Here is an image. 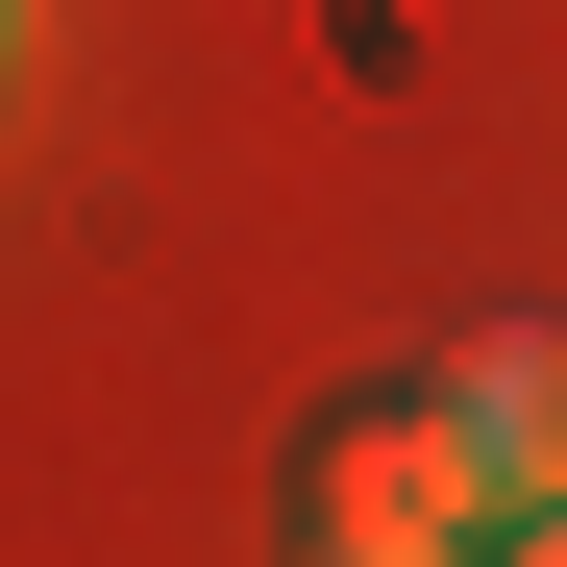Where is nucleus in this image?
I'll list each match as a JSON object with an SVG mask.
<instances>
[{
    "label": "nucleus",
    "instance_id": "1",
    "mask_svg": "<svg viewBox=\"0 0 567 567\" xmlns=\"http://www.w3.org/2000/svg\"><path fill=\"white\" fill-rule=\"evenodd\" d=\"M468 518H494V444H468V395H395V420H346V444H321V543L444 567Z\"/></svg>",
    "mask_w": 567,
    "mask_h": 567
},
{
    "label": "nucleus",
    "instance_id": "2",
    "mask_svg": "<svg viewBox=\"0 0 567 567\" xmlns=\"http://www.w3.org/2000/svg\"><path fill=\"white\" fill-rule=\"evenodd\" d=\"M444 395H468V444H494V494H567V346H543V321H494Z\"/></svg>",
    "mask_w": 567,
    "mask_h": 567
},
{
    "label": "nucleus",
    "instance_id": "3",
    "mask_svg": "<svg viewBox=\"0 0 567 567\" xmlns=\"http://www.w3.org/2000/svg\"><path fill=\"white\" fill-rule=\"evenodd\" d=\"M518 567H567V494H518Z\"/></svg>",
    "mask_w": 567,
    "mask_h": 567
},
{
    "label": "nucleus",
    "instance_id": "4",
    "mask_svg": "<svg viewBox=\"0 0 567 567\" xmlns=\"http://www.w3.org/2000/svg\"><path fill=\"white\" fill-rule=\"evenodd\" d=\"M321 567H370V543H321Z\"/></svg>",
    "mask_w": 567,
    "mask_h": 567
},
{
    "label": "nucleus",
    "instance_id": "5",
    "mask_svg": "<svg viewBox=\"0 0 567 567\" xmlns=\"http://www.w3.org/2000/svg\"><path fill=\"white\" fill-rule=\"evenodd\" d=\"M0 25H25V0H0Z\"/></svg>",
    "mask_w": 567,
    "mask_h": 567
}]
</instances>
